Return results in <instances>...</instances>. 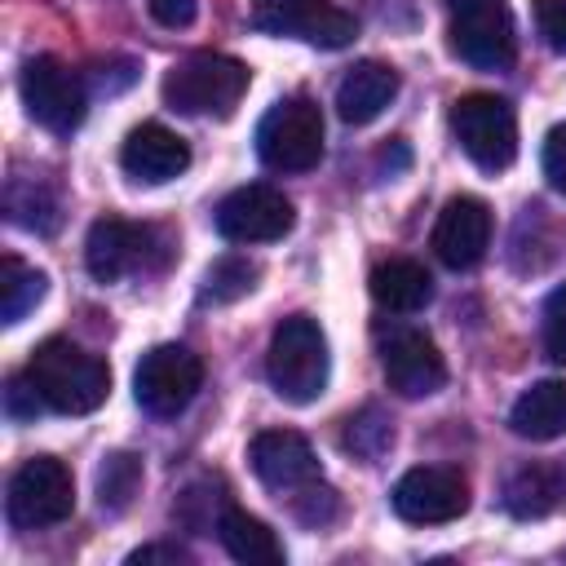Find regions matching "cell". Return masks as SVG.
Here are the masks:
<instances>
[{
    "mask_svg": "<svg viewBox=\"0 0 566 566\" xmlns=\"http://www.w3.org/2000/svg\"><path fill=\"white\" fill-rule=\"evenodd\" d=\"M27 376L35 380L44 407L57 411V416H88L111 394V367H106V358L80 349L75 340H62V336L35 345V354L27 363Z\"/></svg>",
    "mask_w": 566,
    "mask_h": 566,
    "instance_id": "obj_1",
    "label": "cell"
},
{
    "mask_svg": "<svg viewBox=\"0 0 566 566\" xmlns=\"http://www.w3.org/2000/svg\"><path fill=\"white\" fill-rule=\"evenodd\" d=\"M327 371H332V354H327V336L318 327V318L310 314H287L265 349V376L274 385V394L283 402H314L327 389Z\"/></svg>",
    "mask_w": 566,
    "mask_h": 566,
    "instance_id": "obj_2",
    "label": "cell"
},
{
    "mask_svg": "<svg viewBox=\"0 0 566 566\" xmlns=\"http://www.w3.org/2000/svg\"><path fill=\"white\" fill-rule=\"evenodd\" d=\"M252 71L226 53H190L164 75V102L181 115H234Z\"/></svg>",
    "mask_w": 566,
    "mask_h": 566,
    "instance_id": "obj_3",
    "label": "cell"
},
{
    "mask_svg": "<svg viewBox=\"0 0 566 566\" xmlns=\"http://www.w3.org/2000/svg\"><path fill=\"white\" fill-rule=\"evenodd\" d=\"M256 155L274 172H310L323 159V111L310 97L274 102L256 124Z\"/></svg>",
    "mask_w": 566,
    "mask_h": 566,
    "instance_id": "obj_4",
    "label": "cell"
},
{
    "mask_svg": "<svg viewBox=\"0 0 566 566\" xmlns=\"http://www.w3.org/2000/svg\"><path fill=\"white\" fill-rule=\"evenodd\" d=\"M75 509V478L57 455H31L9 478L4 513L18 531H44L66 522Z\"/></svg>",
    "mask_w": 566,
    "mask_h": 566,
    "instance_id": "obj_5",
    "label": "cell"
},
{
    "mask_svg": "<svg viewBox=\"0 0 566 566\" xmlns=\"http://www.w3.org/2000/svg\"><path fill=\"white\" fill-rule=\"evenodd\" d=\"M451 133L460 150L486 172H504L517 159V115L495 93H464L451 106Z\"/></svg>",
    "mask_w": 566,
    "mask_h": 566,
    "instance_id": "obj_6",
    "label": "cell"
},
{
    "mask_svg": "<svg viewBox=\"0 0 566 566\" xmlns=\"http://www.w3.org/2000/svg\"><path fill=\"white\" fill-rule=\"evenodd\" d=\"M203 385V363L195 349L186 345H155L142 354L137 371H133V398L142 411L168 420L181 416L190 407V398Z\"/></svg>",
    "mask_w": 566,
    "mask_h": 566,
    "instance_id": "obj_7",
    "label": "cell"
},
{
    "mask_svg": "<svg viewBox=\"0 0 566 566\" xmlns=\"http://www.w3.org/2000/svg\"><path fill=\"white\" fill-rule=\"evenodd\" d=\"M451 53L478 71H504L513 62V18L504 0H451Z\"/></svg>",
    "mask_w": 566,
    "mask_h": 566,
    "instance_id": "obj_8",
    "label": "cell"
},
{
    "mask_svg": "<svg viewBox=\"0 0 566 566\" xmlns=\"http://www.w3.org/2000/svg\"><path fill=\"white\" fill-rule=\"evenodd\" d=\"M18 88H22L27 115H31L40 128H49V133H57V137H66V133L80 128L88 97H84L80 75H75L66 62H57V57H49V53L31 57V62L22 66V75H18Z\"/></svg>",
    "mask_w": 566,
    "mask_h": 566,
    "instance_id": "obj_9",
    "label": "cell"
},
{
    "mask_svg": "<svg viewBox=\"0 0 566 566\" xmlns=\"http://www.w3.org/2000/svg\"><path fill=\"white\" fill-rule=\"evenodd\" d=\"M389 504L402 522L411 526H442V522H455L464 509H469V482L460 469H447V464H416L407 469L394 491H389Z\"/></svg>",
    "mask_w": 566,
    "mask_h": 566,
    "instance_id": "obj_10",
    "label": "cell"
},
{
    "mask_svg": "<svg viewBox=\"0 0 566 566\" xmlns=\"http://www.w3.org/2000/svg\"><path fill=\"white\" fill-rule=\"evenodd\" d=\"M217 234L230 239V243H274L292 230L296 212H292V199L265 181H252V186H239L230 190L221 203H217Z\"/></svg>",
    "mask_w": 566,
    "mask_h": 566,
    "instance_id": "obj_11",
    "label": "cell"
},
{
    "mask_svg": "<svg viewBox=\"0 0 566 566\" xmlns=\"http://www.w3.org/2000/svg\"><path fill=\"white\" fill-rule=\"evenodd\" d=\"M380 371L402 398H429L447 385V363L433 336L420 327H389V336L380 340Z\"/></svg>",
    "mask_w": 566,
    "mask_h": 566,
    "instance_id": "obj_12",
    "label": "cell"
},
{
    "mask_svg": "<svg viewBox=\"0 0 566 566\" xmlns=\"http://www.w3.org/2000/svg\"><path fill=\"white\" fill-rule=\"evenodd\" d=\"M252 22L274 35H296L323 49H340L354 40V18L327 0H252Z\"/></svg>",
    "mask_w": 566,
    "mask_h": 566,
    "instance_id": "obj_13",
    "label": "cell"
},
{
    "mask_svg": "<svg viewBox=\"0 0 566 566\" xmlns=\"http://www.w3.org/2000/svg\"><path fill=\"white\" fill-rule=\"evenodd\" d=\"M150 252H155V230L119 221V217L93 221L88 239H84V265H88V274L97 283H115V279H124L133 270H146Z\"/></svg>",
    "mask_w": 566,
    "mask_h": 566,
    "instance_id": "obj_14",
    "label": "cell"
},
{
    "mask_svg": "<svg viewBox=\"0 0 566 566\" xmlns=\"http://www.w3.org/2000/svg\"><path fill=\"white\" fill-rule=\"evenodd\" d=\"M248 460H252V473L270 491L287 495V500L323 478L318 460H314V447L296 429H265V433H256L252 447H248Z\"/></svg>",
    "mask_w": 566,
    "mask_h": 566,
    "instance_id": "obj_15",
    "label": "cell"
},
{
    "mask_svg": "<svg viewBox=\"0 0 566 566\" xmlns=\"http://www.w3.org/2000/svg\"><path fill=\"white\" fill-rule=\"evenodd\" d=\"M491 248V208L478 195H455L433 221V252L451 270H473Z\"/></svg>",
    "mask_w": 566,
    "mask_h": 566,
    "instance_id": "obj_16",
    "label": "cell"
},
{
    "mask_svg": "<svg viewBox=\"0 0 566 566\" xmlns=\"http://www.w3.org/2000/svg\"><path fill=\"white\" fill-rule=\"evenodd\" d=\"M119 164L133 181H146V186H159V181H172L190 168V146L186 137H177L172 128L164 124H142L124 137V150H119Z\"/></svg>",
    "mask_w": 566,
    "mask_h": 566,
    "instance_id": "obj_17",
    "label": "cell"
},
{
    "mask_svg": "<svg viewBox=\"0 0 566 566\" xmlns=\"http://www.w3.org/2000/svg\"><path fill=\"white\" fill-rule=\"evenodd\" d=\"M394 97H398V71L367 57V62H354L336 84V115L345 124H371Z\"/></svg>",
    "mask_w": 566,
    "mask_h": 566,
    "instance_id": "obj_18",
    "label": "cell"
},
{
    "mask_svg": "<svg viewBox=\"0 0 566 566\" xmlns=\"http://www.w3.org/2000/svg\"><path fill=\"white\" fill-rule=\"evenodd\" d=\"M371 287V301L389 314H416L433 301V279L424 265L407 261V256H394V261H380L367 279Z\"/></svg>",
    "mask_w": 566,
    "mask_h": 566,
    "instance_id": "obj_19",
    "label": "cell"
},
{
    "mask_svg": "<svg viewBox=\"0 0 566 566\" xmlns=\"http://www.w3.org/2000/svg\"><path fill=\"white\" fill-rule=\"evenodd\" d=\"M509 429L517 438H531V442L562 438L566 433V380H539V385H531L513 402Z\"/></svg>",
    "mask_w": 566,
    "mask_h": 566,
    "instance_id": "obj_20",
    "label": "cell"
},
{
    "mask_svg": "<svg viewBox=\"0 0 566 566\" xmlns=\"http://www.w3.org/2000/svg\"><path fill=\"white\" fill-rule=\"evenodd\" d=\"M217 539H221V548H226L234 562H243V566H279V562H283L279 535H274L261 517H252V513H243V509H221V517H217Z\"/></svg>",
    "mask_w": 566,
    "mask_h": 566,
    "instance_id": "obj_21",
    "label": "cell"
},
{
    "mask_svg": "<svg viewBox=\"0 0 566 566\" xmlns=\"http://www.w3.org/2000/svg\"><path fill=\"white\" fill-rule=\"evenodd\" d=\"M562 500H566V478H562L557 469H544V464L517 469V473L509 478V486H504V504H509V513L522 517V522L553 513Z\"/></svg>",
    "mask_w": 566,
    "mask_h": 566,
    "instance_id": "obj_22",
    "label": "cell"
},
{
    "mask_svg": "<svg viewBox=\"0 0 566 566\" xmlns=\"http://www.w3.org/2000/svg\"><path fill=\"white\" fill-rule=\"evenodd\" d=\"M4 208H9V221L22 226V230H35V234H53L62 212H57V195L40 181V177H9V190H4Z\"/></svg>",
    "mask_w": 566,
    "mask_h": 566,
    "instance_id": "obj_23",
    "label": "cell"
},
{
    "mask_svg": "<svg viewBox=\"0 0 566 566\" xmlns=\"http://www.w3.org/2000/svg\"><path fill=\"white\" fill-rule=\"evenodd\" d=\"M44 292H49L44 270H35V265H27V261H18V256H4V261H0V318H4L9 327L22 323V318L44 301Z\"/></svg>",
    "mask_w": 566,
    "mask_h": 566,
    "instance_id": "obj_24",
    "label": "cell"
},
{
    "mask_svg": "<svg viewBox=\"0 0 566 566\" xmlns=\"http://www.w3.org/2000/svg\"><path fill=\"white\" fill-rule=\"evenodd\" d=\"M137 486H142V460L128 455V451L106 455V464L97 469V504L106 513H124L133 504Z\"/></svg>",
    "mask_w": 566,
    "mask_h": 566,
    "instance_id": "obj_25",
    "label": "cell"
},
{
    "mask_svg": "<svg viewBox=\"0 0 566 566\" xmlns=\"http://www.w3.org/2000/svg\"><path fill=\"white\" fill-rule=\"evenodd\" d=\"M256 261H248V256H221L208 274H203V301H212V305H230V301H239V296H248L252 287H256Z\"/></svg>",
    "mask_w": 566,
    "mask_h": 566,
    "instance_id": "obj_26",
    "label": "cell"
},
{
    "mask_svg": "<svg viewBox=\"0 0 566 566\" xmlns=\"http://www.w3.org/2000/svg\"><path fill=\"white\" fill-rule=\"evenodd\" d=\"M389 442H394V429H389V420H385L376 407H367V411L349 416V424H345V447H349L354 455L376 460Z\"/></svg>",
    "mask_w": 566,
    "mask_h": 566,
    "instance_id": "obj_27",
    "label": "cell"
},
{
    "mask_svg": "<svg viewBox=\"0 0 566 566\" xmlns=\"http://www.w3.org/2000/svg\"><path fill=\"white\" fill-rule=\"evenodd\" d=\"M539 336H544V354L553 363H566V283L548 292L544 318H539Z\"/></svg>",
    "mask_w": 566,
    "mask_h": 566,
    "instance_id": "obj_28",
    "label": "cell"
},
{
    "mask_svg": "<svg viewBox=\"0 0 566 566\" xmlns=\"http://www.w3.org/2000/svg\"><path fill=\"white\" fill-rule=\"evenodd\" d=\"M292 509H296V517H301L305 526H323V522L336 517V491L323 486V478H318V482H310L305 491L292 495Z\"/></svg>",
    "mask_w": 566,
    "mask_h": 566,
    "instance_id": "obj_29",
    "label": "cell"
},
{
    "mask_svg": "<svg viewBox=\"0 0 566 566\" xmlns=\"http://www.w3.org/2000/svg\"><path fill=\"white\" fill-rule=\"evenodd\" d=\"M535 31L553 53H566V0H535Z\"/></svg>",
    "mask_w": 566,
    "mask_h": 566,
    "instance_id": "obj_30",
    "label": "cell"
},
{
    "mask_svg": "<svg viewBox=\"0 0 566 566\" xmlns=\"http://www.w3.org/2000/svg\"><path fill=\"white\" fill-rule=\"evenodd\" d=\"M4 411H9V420H35V416L44 411V398H40V389H35V380H31L27 371L9 380V389H4Z\"/></svg>",
    "mask_w": 566,
    "mask_h": 566,
    "instance_id": "obj_31",
    "label": "cell"
},
{
    "mask_svg": "<svg viewBox=\"0 0 566 566\" xmlns=\"http://www.w3.org/2000/svg\"><path fill=\"white\" fill-rule=\"evenodd\" d=\"M539 164H544V177H548V186H553L557 195H566V124L548 128Z\"/></svg>",
    "mask_w": 566,
    "mask_h": 566,
    "instance_id": "obj_32",
    "label": "cell"
},
{
    "mask_svg": "<svg viewBox=\"0 0 566 566\" xmlns=\"http://www.w3.org/2000/svg\"><path fill=\"white\" fill-rule=\"evenodd\" d=\"M146 9L159 27H172V31L195 22V0H146Z\"/></svg>",
    "mask_w": 566,
    "mask_h": 566,
    "instance_id": "obj_33",
    "label": "cell"
},
{
    "mask_svg": "<svg viewBox=\"0 0 566 566\" xmlns=\"http://www.w3.org/2000/svg\"><path fill=\"white\" fill-rule=\"evenodd\" d=\"M128 562H133V566H146V562H186V553L172 548V544H146V548L128 553Z\"/></svg>",
    "mask_w": 566,
    "mask_h": 566,
    "instance_id": "obj_34",
    "label": "cell"
}]
</instances>
